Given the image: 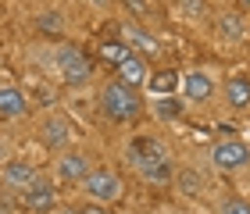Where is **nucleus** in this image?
I'll return each instance as SVG.
<instances>
[{
    "label": "nucleus",
    "instance_id": "nucleus-26",
    "mask_svg": "<svg viewBox=\"0 0 250 214\" xmlns=\"http://www.w3.org/2000/svg\"><path fill=\"white\" fill-rule=\"evenodd\" d=\"M236 4H240V11H250V0H236Z\"/></svg>",
    "mask_w": 250,
    "mask_h": 214
},
{
    "label": "nucleus",
    "instance_id": "nucleus-14",
    "mask_svg": "<svg viewBox=\"0 0 250 214\" xmlns=\"http://www.w3.org/2000/svg\"><path fill=\"white\" fill-rule=\"evenodd\" d=\"M118 82H125V86H143L146 82V61L140 58V54H129L122 64H118Z\"/></svg>",
    "mask_w": 250,
    "mask_h": 214
},
{
    "label": "nucleus",
    "instance_id": "nucleus-20",
    "mask_svg": "<svg viewBox=\"0 0 250 214\" xmlns=\"http://www.w3.org/2000/svg\"><path fill=\"white\" fill-rule=\"evenodd\" d=\"M129 54H132V47H129V43H118V39H107L104 47H100V58L111 61L115 68H118V64H122L125 58H129Z\"/></svg>",
    "mask_w": 250,
    "mask_h": 214
},
{
    "label": "nucleus",
    "instance_id": "nucleus-7",
    "mask_svg": "<svg viewBox=\"0 0 250 214\" xmlns=\"http://www.w3.org/2000/svg\"><path fill=\"white\" fill-rule=\"evenodd\" d=\"M179 89H183V100L186 104H204V100L214 97V78L208 72H186L183 78H179Z\"/></svg>",
    "mask_w": 250,
    "mask_h": 214
},
{
    "label": "nucleus",
    "instance_id": "nucleus-25",
    "mask_svg": "<svg viewBox=\"0 0 250 214\" xmlns=\"http://www.w3.org/2000/svg\"><path fill=\"white\" fill-rule=\"evenodd\" d=\"M54 214H79V211H75V207H58Z\"/></svg>",
    "mask_w": 250,
    "mask_h": 214
},
{
    "label": "nucleus",
    "instance_id": "nucleus-4",
    "mask_svg": "<svg viewBox=\"0 0 250 214\" xmlns=\"http://www.w3.org/2000/svg\"><path fill=\"white\" fill-rule=\"evenodd\" d=\"M165 157H168V146L157 136H136V139L125 143V161H129L136 172L146 168L150 161H165Z\"/></svg>",
    "mask_w": 250,
    "mask_h": 214
},
{
    "label": "nucleus",
    "instance_id": "nucleus-15",
    "mask_svg": "<svg viewBox=\"0 0 250 214\" xmlns=\"http://www.w3.org/2000/svg\"><path fill=\"white\" fill-rule=\"evenodd\" d=\"M225 104H229L232 111L250 107V78L247 75H232L229 82H225Z\"/></svg>",
    "mask_w": 250,
    "mask_h": 214
},
{
    "label": "nucleus",
    "instance_id": "nucleus-1",
    "mask_svg": "<svg viewBox=\"0 0 250 214\" xmlns=\"http://www.w3.org/2000/svg\"><path fill=\"white\" fill-rule=\"evenodd\" d=\"M140 93H136L132 86L118 82V78H111V82L100 89V111L111 118V121H132L140 115Z\"/></svg>",
    "mask_w": 250,
    "mask_h": 214
},
{
    "label": "nucleus",
    "instance_id": "nucleus-16",
    "mask_svg": "<svg viewBox=\"0 0 250 214\" xmlns=\"http://www.w3.org/2000/svg\"><path fill=\"white\" fill-rule=\"evenodd\" d=\"M179 72H172V68H165V72H154L150 78H146V86H150V93L154 97H172V89L179 86Z\"/></svg>",
    "mask_w": 250,
    "mask_h": 214
},
{
    "label": "nucleus",
    "instance_id": "nucleus-10",
    "mask_svg": "<svg viewBox=\"0 0 250 214\" xmlns=\"http://www.w3.org/2000/svg\"><path fill=\"white\" fill-rule=\"evenodd\" d=\"M40 178V172L32 168L29 161H7L4 164V172H0V182H4V189H29L32 182Z\"/></svg>",
    "mask_w": 250,
    "mask_h": 214
},
{
    "label": "nucleus",
    "instance_id": "nucleus-5",
    "mask_svg": "<svg viewBox=\"0 0 250 214\" xmlns=\"http://www.w3.org/2000/svg\"><path fill=\"white\" fill-rule=\"evenodd\" d=\"M211 164L218 172H240V168L250 164V146L240 139H222L211 146Z\"/></svg>",
    "mask_w": 250,
    "mask_h": 214
},
{
    "label": "nucleus",
    "instance_id": "nucleus-6",
    "mask_svg": "<svg viewBox=\"0 0 250 214\" xmlns=\"http://www.w3.org/2000/svg\"><path fill=\"white\" fill-rule=\"evenodd\" d=\"M25 193V207L32 214H54L58 211V189H54V182H47V178H36L29 189H21Z\"/></svg>",
    "mask_w": 250,
    "mask_h": 214
},
{
    "label": "nucleus",
    "instance_id": "nucleus-24",
    "mask_svg": "<svg viewBox=\"0 0 250 214\" xmlns=\"http://www.w3.org/2000/svg\"><path fill=\"white\" fill-rule=\"evenodd\" d=\"M0 214H15V211H11V204H7V200H0Z\"/></svg>",
    "mask_w": 250,
    "mask_h": 214
},
{
    "label": "nucleus",
    "instance_id": "nucleus-12",
    "mask_svg": "<svg viewBox=\"0 0 250 214\" xmlns=\"http://www.w3.org/2000/svg\"><path fill=\"white\" fill-rule=\"evenodd\" d=\"M218 36L229 39V43H240L247 36V15L243 11H225V15H218Z\"/></svg>",
    "mask_w": 250,
    "mask_h": 214
},
{
    "label": "nucleus",
    "instance_id": "nucleus-22",
    "mask_svg": "<svg viewBox=\"0 0 250 214\" xmlns=\"http://www.w3.org/2000/svg\"><path fill=\"white\" fill-rule=\"evenodd\" d=\"M79 214H107L104 207H100V204H89V207H83V211H79Z\"/></svg>",
    "mask_w": 250,
    "mask_h": 214
},
{
    "label": "nucleus",
    "instance_id": "nucleus-9",
    "mask_svg": "<svg viewBox=\"0 0 250 214\" xmlns=\"http://www.w3.org/2000/svg\"><path fill=\"white\" fill-rule=\"evenodd\" d=\"M54 172H58L61 182H83V178L89 175V157L86 154H79V150H64L58 157V164H54Z\"/></svg>",
    "mask_w": 250,
    "mask_h": 214
},
{
    "label": "nucleus",
    "instance_id": "nucleus-2",
    "mask_svg": "<svg viewBox=\"0 0 250 214\" xmlns=\"http://www.w3.org/2000/svg\"><path fill=\"white\" fill-rule=\"evenodd\" d=\"M54 64H58L64 86H86L89 78H93V64H89V58L79 47H72V43H61V47L54 50Z\"/></svg>",
    "mask_w": 250,
    "mask_h": 214
},
{
    "label": "nucleus",
    "instance_id": "nucleus-19",
    "mask_svg": "<svg viewBox=\"0 0 250 214\" xmlns=\"http://www.w3.org/2000/svg\"><path fill=\"white\" fill-rule=\"evenodd\" d=\"M36 29L47 32V36H61V32H64L61 11H43V15H36Z\"/></svg>",
    "mask_w": 250,
    "mask_h": 214
},
{
    "label": "nucleus",
    "instance_id": "nucleus-13",
    "mask_svg": "<svg viewBox=\"0 0 250 214\" xmlns=\"http://www.w3.org/2000/svg\"><path fill=\"white\" fill-rule=\"evenodd\" d=\"M29 111V100L18 86H0V115L4 118H21Z\"/></svg>",
    "mask_w": 250,
    "mask_h": 214
},
{
    "label": "nucleus",
    "instance_id": "nucleus-8",
    "mask_svg": "<svg viewBox=\"0 0 250 214\" xmlns=\"http://www.w3.org/2000/svg\"><path fill=\"white\" fill-rule=\"evenodd\" d=\"M72 121L61 118V115H50L47 121H43L40 129V143L47 146V150H68V143H72Z\"/></svg>",
    "mask_w": 250,
    "mask_h": 214
},
{
    "label": "nucleus",
    "instance_id": "nucleus-17",
    "mask_svg": "<svg viewBox=\"0 0 250 214\" xmlns=\"http://www.w3.org/2000/svg\"><path fill=\"white\" fill-rule=\"evenodd\" d=\"M172 182H175V189H179L183 196H197L200 189H204V178H200L197 172H193V168H186V172H179V175L172 178Z\"/></svg>",
    "mask_w": 250,
    "mask_h": 214
},
{
    "label": "nucleus",
    "instance_id": "nucleus-18",
    "mask_svg": "<svg viewBox=\"0 0 250 214\" xmlns=\"http://www.w3.org/2000/svg\"><path fill=\"white\" fill-rule=\"evenodd\" d=\"M154 115L161 118V121H175L179 115H183V100H179V97H157Z\"/></svg>",
    "mask_w": 250,
    "mask_h": 214
},
{
    "label": "nucleus",
    "instance_id": "nucleus-23",
    "mask_svg": "<svg viewBox=\"0 0 250 214\" xmlns=\"http://www.w3.org/2000/svg\"><path fill=\"white\" fill-rule=\"evenodd\" d=\"M125 4H129V7H136V11H146V4H143V0H125Z\"/></svg>",
    "mask_w": 250,
    "mask_h": 214
},
{
    "label": "nucleus",
    "instance_id": "nucleus-11",
    "mask_svg": "<svg viewBox=\"0 0 250 214\" xmlns=\"http://www.w3.org/2000/svg\"><path fill=\"white\" fill-rule=\"evenodd\" d=\"M122 32H125V39H129V47L140 50V58H143V54H146V58H150V54H161V39L150 36V32L140 25V21H125Z\"/></svg>",
    "mask_w": 250,
    "mask_h": 214
},
{
    "label": "nucleus",
    "instance_id": "nucleus-21",
    "mask_svg": "<svg viewBox=\"0 0 250 214\" xmlns=\"http://www.w3.org/2000/svg\"><path fill=\"white\" fill-rule=\"evenodd\" d=\"M218 214H250V204L240 196H232V200H225V204L218 207Z\"/></svg>",
    "mask_w": 250,
    "mask_h": 214
},
{
    "label": "nucleus",
    "instance_id": "nucleus-3",
    "mask_svg": "<svg viewBox=\"0 0 250 214\" xmlns=\"http://www.w3.org/2000/svg\"><path fill=\"white\" fill-rule=\"evenodd\" d=\"M83 193L93 204H115L122 196V178L111 168H89V175L83 178Z\"/></svg>",
    "mask_w": 250,
    "mask_h": 214
}]
</instances>
